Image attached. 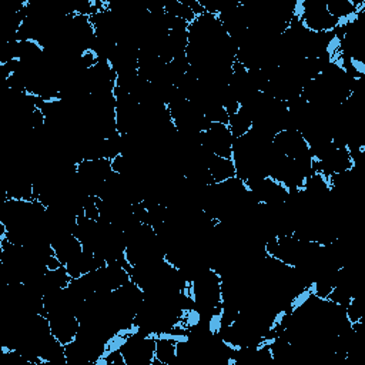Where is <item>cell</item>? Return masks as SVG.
Listing matches in <instances>:
<instances>
[{
    "label": "cell",
    "instance_id": "4",
    "mask_svg": "<svg viewBox=\"0 0 365 365\" xmlns=\"http://www.w3.org/2000/svg\"><path fill=\"white\" fill-rule=\"evenodd\" d=\"M178 339L168 334L155 335V352L151 365H174L177 361Z\"/></svg>",
    "mask_w": 365,
    "mask_h": 365
},
{
    "label": "cell",
    "instance_id": "5",
    "mask_svg": "<svg viewBox=\"0 0 365 365\" xmlns=\"http://www.w3.org/2000/svg\"><path fill=\"white\" fill-rule=\"evenodd\" d=\"M205 163H207V168L210 171V175H211L214 184H218L225 180L237 177V171H235L232 158H225V157H220V155L208 153Z\"/></svg>",
    "mask_w": 365,
    "mask_h": 365
},
{
    "label": "cell",
    "instance_id": "1",
    "mask_svg": "<svg viewBox=\"0 0 365 365\" xmlns=\"http://www.w3.org/2000/svg\"><path fill=\"white\" fill-rule=\"evenodd\" d=\"M125 365H151L155 352V335L131 332L120 346Z\"/></svg>",
    "mask_w": 365,
    "mask_h": 365
},
{
    "label": "cell",
    "instance_id": "6",
    "mask_svg": "<svg viewBox=\"0 0 365 365\" xmlns=\"http://www.w3.org/2000/svg\"><path fill=\"white\" fill-rule=\"evenodd\" d=\"M234 140L242 137L252 128V115L250 110L244 106H240V108L228 115V123H227Z\"/></svg>",
    "mask_w": 365,
    "mask_h": 365
},
{
    "label": "cell",
    "instance_id": "3",
    "mask_svg": "<svg viewBox=\"0 0 365 365\" xmlns=\"http://www.w3.org/2000/svg\"><path fill=\"white\" fill-rule=\"evenodd\" d=\"M46 317L48 319L51 334L60 344L67 345L76 339L80 329V319L76 312L70 309H57L48 312Z\"/></svg>",
    "mask_w": 365,
    "mask_h": 365
},
{
    "label": "cell",
    "instance_id": "2",
    "mask_svg": "<svg viewBox=\"0 0 365 365\" xmlns=\"http://www.w3.org/2000/svg\"><path fill=\"white\" fill-rule=\"evenodd\" d=\"M234 137L225 123H211L200 134V145L210 154L231 158Z\"/></svg>",
    "mask_w": 365,
    "mask_h": 365
}]
</instances>
